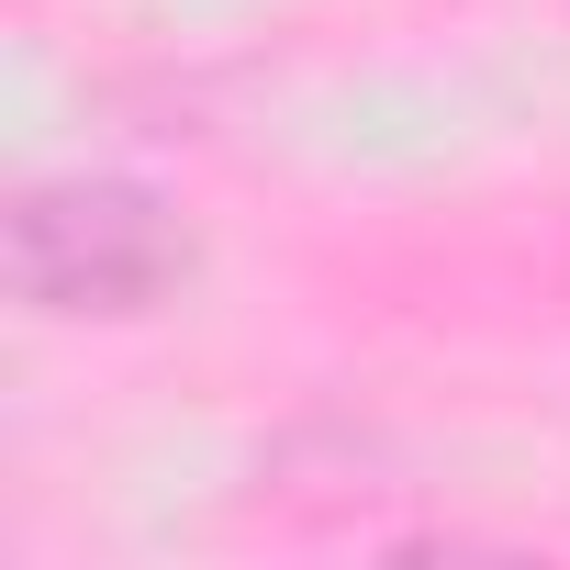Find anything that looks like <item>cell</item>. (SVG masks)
Here are the masks:
<instances>
[{
	"label": "cell",
	"mask_w": 570,
	"mask_h": 570,
	"mask_svg": "<svg viewBox=\"0 0 570 570\" xmlns=\"http://www.w3.org/2000/svg\"><path fill=\"white\" fill-rule=\"evenodd\" d=\"M190 279V224L146 179H35L12 202V292L35 314H157Z\"/></svg>",
	"instance_id": "1"
}]
</instances>
